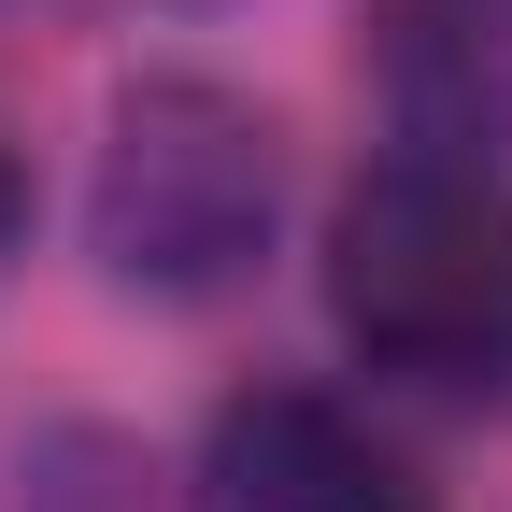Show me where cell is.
<instances>
[{
    "instance_id": "6da1fadb",
    "label": "cell",
    "mask_w": 512,
    "mask_h": 512,
    "mask_svg": "<svg viewBox=\"0 0 512 512\" xmlns=\"http://www.w3.org/2000/svg\"><path fill=\"white\" fill-rule=\"evenodd\" d=\"M328 328L413 399L512 384V157L484 114H413L328 214Z\"/></svg>"
},
{
    "instance_id": "3957f363",
    "label": "cell",
    "mask_w": 512,
    "mask_h": 512,
    "mask_svg": "<svg viewBox=\"0 0 512 512\" xmlns=\"http://www.w3.org/2000/svg\"><path fill=\"white\" fill-rule=\"evenodd\" d=\"M185 512H441V484L328 384H242L200 427Z\"/></svg>"
},
{
    "instance_id": "277c9868",
    "label": "cell",
    "mask_w": 512,
    "mask_h": 512,
    "mask_svg": "<svg viewBox=\"0 0 512 512\" xmlns=\"http://www.w3.org/2000/svg\"><path fill=\"white\" fill-rule=\"evenodd\" d=\"M15 242H29V157L0 143V256H15Z\"/></svg>"
},
{
    "instance_id": "7a4b0ae2",
    "label": "cell",
    "mask_w": 512,
    "mask_h": 512,
    "mask_svg": "<svg viewBox=\"0 0 512 512\" xmlns=\"http://www.w3.org/2000/svg\"><path fill=\"white\" fill-rule=\"evenodd\" d=\"M271 214H285V143L271 114L214 72H143L100 128V185H86V242L128 299H171L200 313L228 299L256 256H271Z\"/></svg>"
}]
</instances>
